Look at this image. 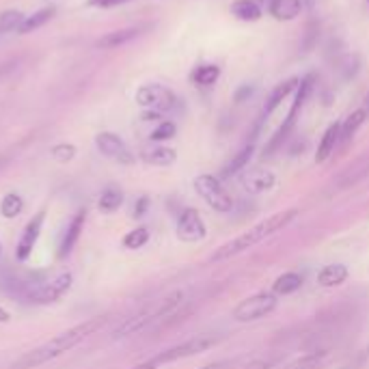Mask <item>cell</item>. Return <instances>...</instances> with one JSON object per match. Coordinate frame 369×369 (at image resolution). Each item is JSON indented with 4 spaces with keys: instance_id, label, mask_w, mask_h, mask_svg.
<instances>
[{
    "instance_id": "1",
    "label": "cell",
    "mask_w": 369,
    "mask_h": 369,
    "mask_svg": "<svg viewBox=\"0 0 369 369\" xmlns=\"http://www.w3.org/2000/svg\"><path fill=\"white\" fill-rule=\"evenodd\" d=\"M104 324H106V320L97 318V320H89L84 324L69 328V330L61 332V335H57L55 339H50L44 346L35 348V350H30V352H26L24 357H20L11 365V369H37V367H41L50 361H55V359L63 357L65 352H69L72 348H76L78 343H82L86 337L95 335Z\"/></svg>"
},
{
    "instance_id": "2",
    "label": "cell",
    "mask_w": 369,
    "mask_h": 369,
    "mask_svg": "<svg viewBox=\"0 0 369 369\" xmlns=\"http://www.w3.org/2000/svg\"><path fill=\"white\" fill-rule=\"evenodd\" d=\"M298 216V209L292 207V209H285V212H278V214H272L268 216L266 220L257 223L255 227H251L249 231H244L242 236L234 238L231 242L223 244L220 249H216V253L212 255V261H225V259H231L244 251L253 249L255 244H259L261 240H266L270 236H274L276 231H283L285 227Z\"/></svg>"
},
{
    "instance_id": "3",
    "label": "cell",
    "mask_w": 369,
    "mask_h": 369,
    "mask_svg": "<svg viewBox=\"0 0 369 369\" xmlns=\"http://www.w3.org/2000/svg\"><path fill=\"white\" fill-rule=\"evenodd\" d=\"M220 343V337L216 335H197V337H190L178 346H173L169 350H164V352L160 354H155L153 361L155 365L160 367V365H167V363H175V361H182V359H188V357H197L201 352H207V350H212L214 346Z\"/></svg>"
},
{
    "instance_id": "4",
    "label": "cell",
    "mask_w": 369,
    "mask_h": 369,
    "mask_svg": "<svg viewBox=\"0 0 369 369\" xmlns=\"http://www.w3.org/2000/svg\"><path fill=\"white\" fill-rule=\"evenodd\" d=\"M195 190L199 192V197L214 209L218 214H227L234 209V199L229 197V192H227L220 184L218 178L214 175H199L195 180Z\"/></svg>"
},
{
    "instance_id": "5",
    "label": "cell",
    "mask_w": 369,
    "mask_h": 369,
    "mask_svg": "<svg viewBox=\"0 0 369 369\" xmlns=\"http://www.w3.org/2000/svg\"><path fill=\"white\" fill-rule=\"evenodd\" d=\"M278 301L276 296L270 292H259L253 294L249 298H244V301L234 309V320L236 322H255L270 315L276 309Z\"/></svg>"
},
{
    "instance_id": "6",
    "label": "cell",
    "mask_w": 369,
    "mask_h": 369,
    "mask_svg": "<svg viewBox=\"0 0 369 369\" xmlns=\"http://www.w3.org/2000/svg\"><path fill=\"white\" fill-rule=\"evenodd\" d=\"M72 281H74L72 274L61 272L59 276H55L52 281H46V283H39V285H32L24 296H26V301L32 303V305L57 303L69 292V287H72Z\"/></svg>"
},
{
    "instance_id": "7",
    "label": "cell",
    "mask_w": 369,
    "mask_h": 369,
    "mask_svg": "<svg viewBox=\"0 0 369 369\" xmlns=\"http://www.w3.org/2000/svg\"><path fill=\"white\" fill-rule=\"evenodd\" d=\"M136 104L143 106L145 111H153L162 115L178 106V97L162 84H145L136 91Z\"/></svg>"
},
{
    "instance_id": "8",
    "label": "cell",
    "mask_w": 369,
    "mask_h": 369,
    "mask_svg": "<svg viewBox=\"0 0 369 369\" xmlns=\"http://www.w3.org/2000/svg\"><path fill=\"white\" fill-rule=\"evenodd\" d=\"M95 145H97V149L104 155L111 158V160H115L119 164H134V153L128 149V145L123 143V140L117 134H113V132H100L95 136Z\"/></svg>"
},
{
    "instance_id": "9",
    "label": "cell",
    "mask_w": 369,
    "mask_h": 369,
    "mask_svg": "<svg viewBox=\"0 0 369 369\" xmlns=\"http://www.w3.org/2000/svg\"><path fill=\"white\" fill-rule=\"evenodd\" d=\"M205 236H207V229H205L201 214L192 207L184 209L178 218V238L182 242H201Z\"/></svg>"
},
{
    "instance_id": "10",
    "label": "cell",
    "mask_w": 369,
    "mask_h": 369,
    "mask_svg": "<svg viewBox=\"0 0 369 369\" xmlns=\"http://www.w3.org/2000/svg\"><path fill=\"white\" fill-rule=\"evenodd\" d=\"M44 220H46V212H44V209H41V212L35 216V218L28 220V225H26V229H24L20 242H17V246H15V257L20 259V261H26V259L30 257V253H32V249H35V244H37V240H39Z\"/></svg>"
},
{
    "instance_id": "11",
    "label": "cell",
    "mask_w": 369,
    "mask_h": 369,
    "mask_svg": "<svg viewBox=\"0 0 369 369\" xmlns=\"http://www.w3.org/2000/svg\"><path fill=\"white\" fill-rule=\"evenodd\" d=\"M276 184V175L268 169H253L242 178V188L249 195H261V192L272 190Z\"/></svg>"
},
{
    "instance_id": "12",
    "label": "cell",
    "mask_w": 369,
    "mask_h": 369,
    "mask_svg": "<svg viewBox=\"0 0 369 369\" xmlns=\"http://www.w3.org/2000/svg\"><path fill=\"white\" fill-rule=\"evenodd\" d=\"M84 218H86V212H84V209H80V212H76V216L72 218V223L67 225V231H65V236L61 240V246H59V257L61 259L74 251V246H76V242H78V238H80V234L84 229Z\"/></svg>"
},
{
    "instance_id": "13",
    "label": "cell",
    "mask_w": 369,
    "mask_h": 369,
    "mask_svg": "<svg viewBox=\"0 0 369 369\" xmlns=\"http://www.w3.org/2000/svg\"><path fill=\"white\" fill-rule=\"evenodd\" d=\"M339 136H341V123H330L326 128L320 145H318V153H315V162H326L330 153L335 151V147L339 145Z\"/></svg>"
},
{
    "instance_id": "14",
    "label": "cell",
    "mask_w": 369,
    "mask_h": 369,
    "mask_svg": "<svg viewBox=\"0 0 369 369\" xmlns=\"http://www.w3.org/2000/svg\"><path fill=\"white\" fill-rule=\"evenodd\" d=\"M298 84H301V80H298V78H290L285 82L276 84L272 89V93H270V97L266 100V106H263V117H270L281 106V102H283L292 91L298 89Z\"/></svg>"
},
{
    "instance_id": "15",
    "label": "cell",
    "mask_w": 369,
    "mask_h": 369,
    "mask_svg": "<svg viewBox=\"0 0 369 369\" xmlns=\"http://www.w3.org/2000/svg\"><path fill=\"white\" fill-rule=\"evenodd\" d=\"M303 11V0H272L270 13L278 22H292Z\"/></svg>"
},
{
    "instance_id": "16",
    "label": "cell",
    "mask_w": 369,
    "mask_h": 369,
    "mask_svg": "<svg viewBox=\"0 0 369 369\" xmlns=\"http://www.w3.org/2000/svg\"><path fill=\"white\" fill-rule=\"evenodd\" d=\"M369 175V162H359L354 169H348V171H343L339 178L332 182V188L330 190H335V192H339V190H346V188H350V186H354V184H359L363 178H367Z\"/></svg>"
},
{
    "instance_id": "17",
    "label": "cell",
    "mask_w": 369,
    "mask_h": 369,
    "mask_svg": "<svg viewBox=\"0 0 369 369\" xmlns=\"http://www.w3.org/2000/svg\"><path fill=\"white\" fill-rule=\"evenodd\" d=\"M140 158L147 162V164H153V167H171L175 160H178V151L171 149V147H149L140 153Z\"/></svg>"
},
{
    "instance_id": "18",
    "label": "cell",
    "mask_w": 369,
    "mask_h": 369,
    "mask_svg": "<svg viewBox=\"0 0 369 369\" xmlns=\"http://www.w3.org/2000/svg\"><path fill=\"white\" fill-rule=\"evenodd\" d=\"M348 278V268L343 263H330V266H324L318 274V283L322 287H339L341 283H346Z\"/></svg>"
},
{
    "instance_id": "19",
    "label": "cell",
    "mask_w": 369,
    "mask_h": 369,
    "mask_svg": "<svg viewBox=\"0 0 369 369\" xmlns=\"http://www.w3.org/2000/svg\"><path fill=\"white\" fill-rule=\"evenodd\" d=\"M328 359H330V354L326 352V350H315V352H309V354L294 359L283 369H322L328 363Z\"/></svg>"
},
{
    "instance_id": "20",
    "label": "cell",
    "mask_w": 369,
    "mask_h": 369,
    "mask_svg": "<svg viewBox=\"0 0 369 369\" xmlns=\"http://www.w3.org/2000/svg\"><path fill=\"white\" fill-rule=\"evenodd\" d=\"M140 35V28H121V30H113V32H106L102 39H97V48H106V50H113V48H119L123 44H128L132 39H136Z\"/></svg>"
},
{
    "instance_id": "21",
    "label": "cell",
    "mask_w": 369,
    "mask_h": 369,
    "mask_svg": "<svg viewBox=\"0 0 369 369\" xmlns=\"http://www.w3.org/2000/svg\"><path fill=\"white\" fill-rule=\"evenodd\" d=\"M231 13L242 22H257L261 17V7L255 0H236L231 5Z\"/></svg>"
},
{
    "instance_id": "22",
    "label": "cell",
    "mask_w": 369,
    "mask_h": 369,
    "mask_svg": "<svg viewBox=\"0 0 369 369\" xmlns=\"http://www.w3.org/2000/svg\"><path fill=\"white\" fill-rule=\"evenodd\" d=\"M57 13V9L55 7H46V9H39L37 13H32V15H26V20L22 22V26H20V35H28V32H32V30H37V28H41L46 22H50L52 20V15Z\"/></svg>"
},
{
    "instance_id": "23",
    "label": "cell",
    "mask_w": 369,
    "mask_h": 369,
    "mask_svg": "<svg viewBox=\"0 0 369 369\" xmlns=\"http://www.w3.org/2000/svg\"><path fill=\"white\" fill-rule=\"evenodd\" d=\"M365 117H367V111L361 108V111H354L352 115H350L343 123H341V136H339V143L346 145L352 140V136L357 134V130L365 123Z\"/></svg>"
},
{
    "instance_id": "24",
    "label": "cell",
    "mask_w": 369,
    "mask_h": 369,
    "mask_svg": "<svg viewBox=\"0 0 369 369\" xmlns=\"http://www.w3.org/2000/svg\"><path fill=\"white\" fill-rule=\"evenodd\" d=\"M303 287V276L298 272H285L281 274L276 281H274V292L281 294V296H287V294H294Z\"/></svg>"
},
{
    "instance_id": "25",
    "label": "cell",
    "mask_w": 369,
    "mask_h": 369,
    "mask_svg": "<svg viewBox=\"0 0 369 369\" xmlns=\"http://www.w3.org/2000/svg\"><path fill=\"white\" fill-rule=\"evenodd\" d=\"M121 203H123V195H121V190L119 188H106L102 192V197H100V209L104 214H113V212H117V209L121 207Z\"/></svg>"
},
{
    "instance_id": "26",
    "label": "cell",
    "mask_w": 369,
    "mask_h": 369,
    "mask_svg": "<svg viewBox=\"0 0 369 369\" xmlns=\"http://www.w3.org/2000/svg\"><path fill=\"white\" fill-rule=\"evenodd\" d=\"M22 209H24V201L17 192H7L3 201H0V214L5 218H15L17 214H22Z\"/></svg>"
},
{
    "instance_id": "27",
    "label": "cell",
    "mask_w": 369,
    "mask_h": 369,
    "mask_svg": "<svg viewBox=\"0 0 369 369\" xmlns=\"http://www.w3.org/2000/svg\"><path fill=\"white\" fill-rule=\"evenodd\" d=\"M313 82H315V78L311 74L301 80V84H298V89H296V100H294L292 108H290V115H298V111L305 106V102L309 100V95L313 91Z\"/></svg>"
},
{
    "instance_id": "28",
    "label": "cell",
    "mask_w": 369,
    "mask_h": 369,
    "mask_svg": "<svg viewBox=\"0 0 369 369\" xmlns=\"http://www.w3.org/2000/svg\"><path fill=\"white\" fill-rule=\"evenodd\" d=\"M253 149H255V147H253V143H251V145H246L242 151H238L234 160L223 169V178H231V175H236L238 171H242L246 164H249L251 155H253Z\"/></svg>"
},
{
    "instance_id": "29",
    "label": "cell",
    "mask_w": 369,
    "mask_h": 369,
    "mask_svg": "<svg viewBox=\"0 0 369 369\" xmlns=\"http://www.w3.org/2000/svg\"><path fill=\"white\" fill-rule=\"evenodd\" d=\"M218 78H220L218 65H201L195 69V74H192V80H195L199 86H212Z\"/></svg>"
},
{
    "instance_id": "30",
    "label": "cell",
    "mask_w": 369,
    "mask_h": 369,
    "mask_svg": "<svg viewBox=\"0 0 369 369\" xmlns=\"http://www.w3.org/2000/svg\"><path fill=\"white\" fill-rule=\"evenodd\" d=\"M24 20H26V15L22 11H15V9L3 11V13H0V32L20 30V26H22Z\"/></svg>"
},
{
    "instance_id": "31",
    "label": "cell",
    "mask_w": 369,
    "mask_h": 369,
    "mask_svg": "<svg viewBox=\"0 0 369 369\" xmlns=\"http://www.w3.org/2000/svg\"><path fill=\"white\" fill-rule=\"evenodd\" d=\"M149 242V229L147 227H138V229H132L126 238H123V246L130 251L143 249V246Z\"/></svg>"
},
{
    "instance_id": "32",
    "label": "cell",
    "mask_w": 369,
    "mask_h": 369,
    "mask_svg": "<svg viewBox=\"0 0 369 369\" xmlns=\"http://www.w3.org/2000/svg\"><path fill=\"white\" fill-rule=\"evenodd\" d=\"M50 155L55 158L57 162L61 164H67V162H72L74 158H76V147L74 145H69V143H59L50 149Z\"/></svg>"
},
{
    "instance_id": "33",
    "label": "cell",
    "mask_w": 369,
    "mask_h": 369,
    "mask_svg": "<svg viewBox=\"0 0 369 369\" xmlns=\"http://www.w3.org/2000/svg\"><path fill=\"white\" fill-rule=\"evenodd\" d=\"M318 39H320V26H318V22H309V26H307V30L303 35L301 50L307 55V52H311L315 46H318Z\"/></svg>"
},
{
    "instance_id": "34",
    "label": "cell",
    "mask_w": 369,
    "mask_h": 369,
    "mask_svg": "<svg viewBox=\"0 0 369 369\" xmlns=\"http://www.w3.org/2000/svg\"><path fill=\"white\" fill-rule=\"evenodd\" d=\"M175 132H178V128H175L173 121H162L160 126L151 132V140H169L175 136Z\"/></svg>"
},
{
    "instance_id": "35",
    "label": "cell",
    "mask_w": 369,
    "mask_h": 369,
    "mask_svg": "<svg viewBox=\"0 0 369 369\" xmlns=\"http://www.w3.org/2000/svg\"><path fill=\"white\" fill-rule=\"evenodd\" d=\"M276 363H278V357H270V359L261 357V359H253V361H249L242 369H272Z\"/></svg>"
},
{
    "instance_id": "36",
    "label": "cell",
    "mask_w": 369,
    "mask_h": 369,
    "mask_svg": "<svg viewBox=\"0 0 369 369\" xmlns=\"http://www.w3.org/2000/svg\"><path fill=\"white\" fill-rule=\"evenodd\" d=\"M240 365L238 359H223V361H214V363H207L199 369H236Z\"/></svg>"
},
{
    "instance_id": "37",
    "label": "cell",
    "mask_w": 369,
    "mask_h": 369,
    "mask_svg": "<svg viewBox=\"0 0 369 369\" xmlns=\"http://www.w3.org/2000/svg\"><path fill=\"white\" fill-rule=\"evenodd\" d=\"M147 207H149V199L147 197H140L138 203H136V207H134V216H145Z\"/></svg>"
},
{
    "instance_id": "38",
    "label": "cell",
    "mask_w": 369,
    "mask_h": 369,
    "mask_svg": "<svg viewBox=\"0 0 369 369\" xmlns=\"http://www.w3.org/2000/svg\"><path fill=\"white\" fill-rule=\"evenodd\" d=\"M253 86H249V84H244V86H240L238 89V93H236V102H244L246 97H251L253 95Z\"/></svg>"
},
{
    "instance_id": "39",
    "label": "cell",
    "mask_w": 369,
    "mask_h": 369,
    "mask_svg": "<svg viewBox=\"0 0 369 369\" xmlns=\"http://www.w3.org/2000/svg\"><path fill=\"white\" fill-rule=\"evenodd\" d=\"M89 3L97 5V7H117V5L128 3V0H89Z\"/></svg>"
},
{
    "instance_id": "40",
    "label": "cell",
    "mask_w": 369,
    "mask_h": 369,
    "mask_svg": "<svg viewBox=\"0 0 369 369\" xmlns=\"http://www.w3.org/2000/svg\"><path fill=\"white\" fill-rule=\"evenodd\" d=\"M15 61H9V63H5V65H0V80H3L5 76H9L11 72H13V69H15Z\"/></svg>"
},
{
    "instance_id": "41",
    "label": "cell",
    "mask_w": 369,
    "mask_h": 369,
    "mask_svg": "<svg viewBox=\"0 0 369 369\" xmlns=\"http://www.w3.org/2000/svg\"><path fill=\"white\" fill-rule=\"evenodd\" d=\"M130 369H158V365H155L153 359H149V361H143V363H138V365H134Z\"/></svg>"
},
{
    "instance_id": "42",
    "label": "cell",
    "mask_w": 369,
    "mask_h": 369,
    "mask_svg": "<svg viewBox=\"0 0 369 369\" xmlns=\"http://www.w3.org/2000/svg\"><path fill=\"white\" fill-rule=\"evenodd\" d=\"M11 320V315H9V311L7 309H3L0 307V324H7Z\"/></svg>"
},
{
    "instance_id": "43",
    "label": "cell",
    "mask_w": 369,
    "mask_h": 369,
    "mask_svg": "<svg viewBox=\"0 0 369 369\" xmlns=\"http://www.w3.org/2000/svg\"><path fill=\"white\" fill-rule=\"evenodd\" d=\"M365 111H369V93H367V100H365Z\"/></svg>"
},
{
    "instance_id": "44",
    "label": "cell",
    "mask_w": 369,
    "mask_h": 369,
    "mask_svg": "<svg viewBox=\"0 0 369 369\" xmlns=\"http://www.w3.org/2000/svg\"><path fill=\"white\" fill-rule=\"evenodd\" d=\"M5 164V158H0V167H3Z\"/></svg>"
},
{
    "instance_id": "45",
    "label": "cell",
    "mask_w": 369,
    "mask_h": 369,
    "mask_svg": "<svg viewBox=\"0 0 369 369\" xmlns=\"http://www.w3.org/2000/svg\"><path fill=\"white\" fill-rule=\"evenodd\" d=\"M0 257H3V246H0Z\"/></svg>"
}]
</instances>
